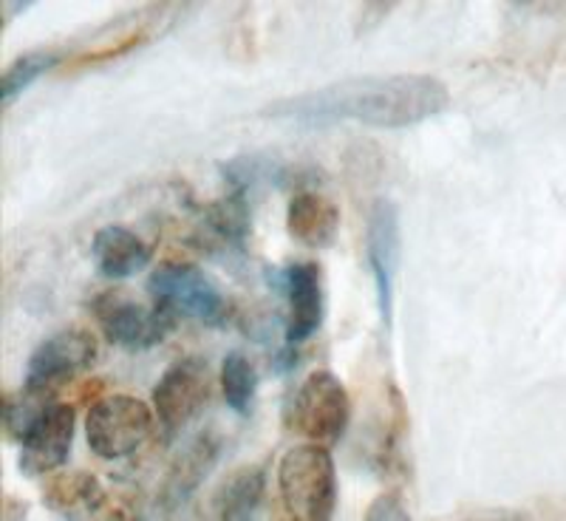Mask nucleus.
I'll return each instance as SVG.
<instances>
[{"label":"nucleus","mask_w":566,"mask_h":521,"mask_svg":"<svg viewBox=\"0 0 566 521\" xmlns=\"http://www.w3.org/2000/svg\"><path fill=\"white\" fill-rule=\"evenodd\" d=\"M94 361H97V337L77 326L60 329L57 335L45 337L32 352L23 386L57 392L74 374L94 366Z\"/></svg>","instance_id":"1a4fd4ad"},{"label":"nucleus","mask_w":566,"mask_h":521,"mask_svg":"<svg viewBox=\"0 0 566 521\" xmlns=\"http://www.w3.org/2000/svg\"><path fill=\"white\" fill-rule=\"evenodd\" d=\"M266 477L261 468H241L216 493V521H252L264 499Z\"/></svg>","instance_id":"dca6fc26"},{"label":"nucleus","mask_w":566,"mask_h":521,"mask_svg":"<svg viewBox=\"0 0 566 521\" xmlns=\"http://www.w3.org/2000/svg\"><path fill=\"white\" fill-rule=\"evenodd\" d=\"M348 419V392L332 372H312L283 408V425L317 448H332L340 442Z\"/></svg>","instance_id":"20e7f679"},{"label":"nucleus","mask_w":566,"mask_h":521,"mask_svg":"<svg viewBox=\"0 0 566 521\" xmlns=\"http://www.w3.org/2000/svg\"><path fill=\"white\" fill-rule=\"evenodd\" d=\"M210 394L212 381L205 361H199V357L176 361L154 386L156 419L168 434L181 431L190 419L199 417Z\"/></svg>","instance_id":"6e6552de"},{"label":"nucleus","mask_w":566,"mask_h":521,"mask_svg":"<svg viewBox=\"0 0 566 521\" xmlns=\"http://www.w3.org/2000/svg\"><path fill=\"white\" fill-rule=\"evenodd\" d=\"M277 490L290 521H332L337 508V470L328 448L295 445L277 465Z\"/></svg>","instance_id":"f03ea898"},{"label":"nucleus","mask_w":566,"mask_h":521,"mask_svg":"<svg viewBox=\"0 0 566 521\" xmlns=\"http://www.w3.org/2000/svg\"><path fill=\"white\" fill-rule=\"evenodd\" d=\"M286 230L303 247H332L340 230V210L317 190H297L286 207Z\"/></svg>","instance_id":"ddd939ff"},{"label":"nucleus","mask_w":566,"mask_h":521,"mask_svg":"<svg viewBox=\"0 0 566 521\" xmlns=\"http://www.w3.org/2000/svg\"><path fill=\"white\" fill-rule=\"evenodd\" d=\"M366 521H411V513H408L402 496L397 493H382L377 496L368 508Z\"/></svg>","instance_id":"412c9836"},{"label":"nucleus","mask_w":566,"mask_h":521,"mask_svg":"<svg viewBox=\"0 0 566 521\" xmlns=\"http://www.w3.org/2000/svg\"><path fill=\"white\" fill-rule=\"evenodd\" d=\"M219 439L210 437V434H201V437H196L193 442L187 445L185 451L174 459L168 477H165V484H161V504L168 510L185 504L199 490V484L210 477L212 465L219 459Z\"/></svg>","instance_id":"4468645a"},{"label":"nucleus","mask_w":566,"mask_h":521,"mask_svg":"<svg viewBox=\"0 0 566 521\" xmlns=\"http://www.w3.org/2000/svg\"><path fill=\"white\" fill-rule=\"evenodd\" d=\"M45 508L65 521H94L108 513V493L88 470H65L45 479Z\"/></svg>","instance_id":"f8f14e48"},{"label":"nucleus","mask_w":566,"mask_h":521,"mask_svg":"<svg viewBox=\"0 0 566 521\" xmlns=\"http://www.w3.org/2000/svg\"><path fill=\"white\" fill-rule=\"evenodd\" d=\"M156 411L148 403L130 394H111L97 399L85 417V437L88 448L103 459H125L139 451L142 442L150 437Z\"/></svg>","instance_id":"39448f33"},{"label":"nucleus","mask_w":566,"mask_h":521,"mask_svg":"<svg viewBox=\"0 0 566 521\" xmlns=\"http://www.w3.org/2000/svg\"><path fill=\"white\" fill-rule=\"evenodd\" d=\"M74 408L57 403L32 428L23 442H20V473L27 477H49L60 465H65L74 442Z\"/></svg>","instance_id":"9b49d317"},{"label":"nucleus","mask_w":566,"mask_h":521,"mask_svg":"<svg viewBox=\"0 0 566 521\" xmlns=\"http://www.w3.org/2000/svg\"><path fill=\"white\" fill-rule=\"evenodd\" d=\"M57 392H49V388H29L23 386L18 394H9L7 397V434L14 442H23V439L32 434L34 425L57 406Z\"/></svg>","instance_id":"f3484780"},{"label":"nucleus","mask_w":566,"mask_h":521,"mask_svg":"<svg viewBox=\"0 0 566 521\" xmlns=\"http://www.w3.org/2000/svg\"><path fill=\"white\" fill-rule=\"evenodd\" d=\"M148 295L174 321L187 317L205 326L230 321V301L201 267L185 261H165L148 278Z\"/></svg>","instance_id":"7ed1b4c3"},{"label":"nucleus","mask_w":566,"mask_h":521,"mask_svg":"<svg viewBox=\"0 0 566 521\" xmlns=\"http://www.w3.org/2000/svg\"><path fill=\"white\" fill-rule=\"evenodd\" d=\"M283 298L290 303L286 315V343L301 346L310 341L323 323L326 295H323V270L315 261H292L277 275Z\"/></svg>","instance_id":"9d476101"},{"label":"nucleus","mask_w":566,"mask_h":521,"mask_svg":"<svg viewBox=\"0 0 566 521\" xmlns=\"http://www.w3.org/2000/svg\"><path fill=\"white\" fill-rule=\"evenodd\" d=\"M451 105V91L431 74H388V77H352L326 88L266 105L264 116L328 128L357 123L368 128H408L442 114Z\"/></svg>","instance_id":"f257e3e1"},{"label":"nucleus","mask_w":566,"mask_h":521,"mask_svg":"<svg viewBox=\"0 0 566 521\" xmlns=\"http://www.w3.org/2000/svg\"><path fill=\"white\" fill-rule=\"evenodd\" d=\"M366 256L374 275L377 310L382 326L394 323V286H397L399 258H402V230H399V210L391 199H377L368 210Z\"/></svg>","instance_id":"0eeeda50"},{"label":"nucleus","mask_w":566,"mask_h":521,"mask_svg":"<svg viewBox=\"0 0 566 521\" xmlns=\"http://www.w3.org/2000/svg\"><path fill=\"white\" fill-rule=\"evenodd\" d=\"M91 315L97 321L105 341L114 346L145 352L159 346L174 329V317L159 306H145L123 290H105L91 301Z\"/></svg>","instance_id":"423d86ee"},{"label":"nucleus","mask_w":566,"mask_h":521,"mask_svg":"<svg viewBox=\"0 0 566 521\" xmlns=\"http://www.w3.org/2000/svg\"><path fill=\"white\" fill-rule=\"evenodd\" d=\"M205 225L207 230L216 236L219 241L227 244H241L250 232V201L247 196L232 194L227 199L212 201L205 210Z\"/></svg>","instance_id":"6ab92c4d"},{"label":"nucleus","mask_w":566,"mask_h":521,"mask_svg":"<svg viewBox=\"0 0 566 521\" xmlns=\"http://www.w3.org/2000/svg\"><path fill=\"white\" fill-rule=\"evenodd\" d=\"M221 392H224L227 406L235 414H250L258 392L255 366L247 361L241 352H230L221 363Z\"/></svg>","instance_id":"aec40b11"},{"label":"nucleus","mask_w":566,"mask_h":521,"mask_svg":"<svg viewBox=\"0 0 566 521\" xmlns=\"http://www.w3.org/2000/svg\"><path fill=\"white\" fill-rule=\"evenodd\" d=\"M91 252H94L99 272L111 281H123V278L136 275L150 264V247L136 232L119 225L97 230V236L91 241Z\"/></svg>","instance_id":"2eb2a0df"},{"label":"nucleus","mask_w":566,"mask_h":521,"mask_svg":"<svg viewBox=\"0 0 566 521\" xmlns=\"http://www.w3.org/2000/svg\"><path fill=\"white\" fill-rule=\"evenodd\" d=\"M468 521H538L527 513H495V515H476V519Z\"/></svg>","instance_id":"4be33fe9"},{"label":"nucleus","mask_w":566,"mask_h":521,"mask_svg":"<svg viewBox=\"0 0 566 521\" xmlns=\"http://www.w3.org/2000/svg\"><path fill=\"white\" fill-rule=\"evenodd\" d=\"M63 60L65 54L57 52V49H38V52H27L20 54L18 60H12L7 65V71H3V77H0V100H3V108H9L34 80L43 77L45 71H52Z\"/></svg>","instance_id":"a211bd4d"}]
</instances>
